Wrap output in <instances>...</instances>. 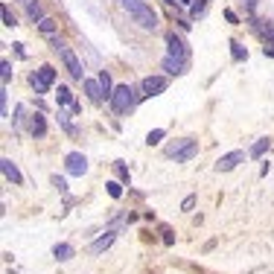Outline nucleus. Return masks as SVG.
I'll list each match as a JSON object with an SVG mask.
<instances>
[{"label":"nucleus","mask_w":274,"mask_h":274,"mask_svg":"<svg viewBox=\"0 0 274 274\" xmlns=\"http://www.w3.org/2000/svg\"><path fill=\"white\" fill-rule=\"evenodd\" d=\"M29 82H32V88H35L38 94H47V88L56 82V67H53V64H44L41 70L32 73V79H29Z\"/></svg>","instance_id":"nucleus-3"},{"label":"nucleus","mask_w":274,"mask_h":274,"mask_svg":"<svg viewBox=\"0 0 274 274\" xmlns=\"http://www.w3.org/2000/svg\"><path fill=\"white\" fill-rule=\"evenodd\" d=\"M85 94L91 102H102V85L99 79H85Z\"/></svg>","instance_id":"nucleus-10"},{"label":"nucleus","mask_w":274,"mask_h":274,"mask_svg":"<svg viewBox=\"0 0 274 274\" xmlns=\"http://www.w3.org/2000/svg\"><path fill=\"white\" fill-rule=\"evenodd\" d=\"M99 85H102V96H105V99H111L114 88H111V76H108V70H102V73H99Z\"/></svg>","instance_id":"nucleus-18"},{"label":"nucleus","mask_w":274,"mask_h":274,"mask_svg":"<svg viewBox=\"0 0 274 274\" xmlns=\"http://www.w3.org/2000/svg\"><path fill=\"white\" fill-rule=\"evenodd\" d=\"M21 3H29V0H21Z\"/></svg>","instance_id":"nucleus-33"},{"label":"nucleus","mask_w":274,"mask_h":274,"mask_svg":"<svg viewBox=\"0 0 274 274\" xmlns=\"http://www.w3.org/2000/svg\"><path fill=\"white\" fill-rule=\"evenodd\" d=\"M111 242H114V233H105V237H99L91 242V254H102V251L111 248Z\"/></svg>","instance_id":"nucleus-14"},{"label":"nucleus","mask_w":274,"mask_h":274,"mask_svg":"<svg viewBox=\"0 0 274 274\" xmlns=\"http://www.w3.org/2000/svg\"><path fill=\"white\" fill-rule=\"evenodd\" d=\"M178 3H190V0H178Z\"/></svg>","instance_id":"nucleus-31"},{"label":"nucleus","mask_w":274,"mask_h":274,"mask_svg":"<svg viewBox=\"0 0 274 274\" xmlns=\"http://www.w3.org/2000/svg\"><path fill=\"white\" fill-rule=\"evenodd\" d=\"M245 161V152H227L216 161V172H230V169H237L239 164Z\"/></svg>","instance_id":"nucleus-5"},{"label":"nucleus","mask_w":274,"mask_h":274,"mask_svg":"<svg viewBox=\"0 0 274 274\" xmlns=\"http://www.w3.org/2000/svg\"><path fill=\"white\" fill-rule=\"evenodd\" d=\"M265 56H274V47H265Z\"/></svg>","instance_id":"nucleus-29"},{"label":"nucleus","mask_w":274,"mask_h":274,"mask_svg":"<svg viewBox=\"0 0 274 274\" xmlns=\"http://www.w3.org/2000/svg\"><path fill=\"white\" fill-rule=\"evenodd\" d=\"M268 143H271L268 137H262V140H257V143L251 146V158H262V152L268 149Z\"/></svg>","instance_id":"nucleus-20"},{"label":"nucleus","mask_w":274,"mask_h":274,"mask_svg":"<svg viewBox=\"0 0 274 274\" xmlns=\"http://www.w3.org/2000/svg\"><path fill=\"white\" fill-rule=\"evenodd\" d=\"M38 26H41V32H44V35H53V32H56V21H53V18H44Z\"/></svg>","instance_id":"nucleus-24"},{"label":"nucleus","mask_w":274,"mask_h":274,"mask_svg":"<svg viewBox=\"0 0 274 274\" xmlns=\"http://www.w3.org/2000/svg\"><path fill=\"white\" fill-rule=\"evenodd\" d=\"M29 134H32V137H44V134H47V120H44L41 111H35V114L29 117Z\"/></svg>","instance_id":"nucleus-9"},{"label":"nucleus","mask_w":274,"mask_h":274,"mask_svg":"<svg viewBox=\"0 0 274 274\" xmlns=\"http://www.w3.org/2000/svg\"><path fill=\"white\" fill-rule=\"evenodd\" d=\"M59 102H61V105H73V108H76V102H73V94H70V88L59 85Z\"/></svg>","instance_id":"nucleus-21"},{"label":"nucleus","mask_w":274,"mask_h":274,"mask_svg":"<svg viewBox=\"0 0 274 274\" xmlns=\"http://www.w3.org/2000/svg\"><path fill=\"white\" fill-rule=\"evenodd\" d=\"M0 79H3V88L9 85V79H12V64H9V61L0 64Z\"/></svg>","instance_id":"nucleus-23"},{"label":"nucleus","mask_w":274,"mask_h":274,"mask_svg":"<svg viewBox=\"0 0 274 274\" xmlns=\"http://www.w3.org/2000/svg\"><path fill=\"white\" fill-rule=\"evenodd\" d=\"M108 195H111V199H120V195H123V187H120L117 181H108Z\"/></svg>","instance_id":"nucleus-25"},{"label":"nucleus","mask_w":274,"mask_h":274,"mask_svg":"<svg viewBox=\"0 0 274 274\" xmlns=\"http://www.w3.org/2000/svg\"><path fill=\"white\" fill-rule=\"evenodd\" d=\"M184 64H187L184 59L167 56V59H164V70H167V73H172V76H181V73H184Z\"/></svg>","instance_id":"nucleus-12"},{"label":"nucleus","mask_w":274,"mask_h":274,"mask_svg":"<svg viewBox=\"0 0 274 274\" xmlns=\"http://www.w3.org/2000/svg\"><path fill=\"white\" fill-rule=\"evenodd\" d=\"M3 26H18V21H15V15L3 6Z\"/></svg>","instance_id":"nucleus-26"},{"label":"nucleus","mask_w":274,"mask_h":274,"mask_svg":"<svg viewBox=\"0 0 274 274\" xmlns=\"http://www.w3.org/2000/svg\"><path fill=\"white\" fill-rule=\"evenodd\" d=\"M245 3H248V6H257V0H245Z\"/></svg>","instance_id":"nucleus-30"},{"label":"nucleus","mask_w":274,"mask_h":274,"mask_svg":"<svg viewBox=\"0 0 274 274\" xmlns=\"http://www.w3.org/2000/svg\"><path fill=\"white\" fill-rule=\"evenodd\" d=\"M230 53H233V59H237V61H245V59H248V50L242 47L239 41H230Z\"/></svg>","instance_id":"nucleus-19"},{"label":"nucleus","mask_w":274,"mask_h":274,"mask_svg":"<svg viewBox=\"0 0 274 274\" xmlns=\"http://www.w3.org/2000/svg\"><path fill=\"white\" fill-rule=\"evenodd\" d=\"M167 3H175V0H167Z\"/></svg>","instance_id":"nucleus-32"},{"label":"nucleus","mask_w":274,"mask_h":274,"mask_svg":"<svg viewBox=\"0 0 274 274\" xmlns=\"http://www.w3.org/2000/svg\"><path fill=\"white\" fill-rule=\"evenodd\" d=\"M53 184H56V187H59L61 192L67 190V184H64V178H59V175H53Z\"/></svg>","instance_id":"nucleus-28"},{"label":"nucleus","mask_w":274,"mask_h":274,"mask_svg":"<svg viewBox=\"0 0 274 274\" xmlns=\"http://www.w3.org/2000/svg\"><path fill=\"white\" fill-rule=\"evenodd\" d=\"M56 50H59V56H61V61H64L67 73H70L73 79H82V76H85V67H82V61L76 59V53H73L67 44H61V41H56Z\"/></svg>","instance_id":"nucleus-1"},{"label":"nucleus","mask_w":274,"mask_h":274,"mask_svg":"<svg viewBox=\"0 0 274 274\" xmlns=\"http://www.w3.org/2000/svg\"><path fill=\"white\" fill-rule=\"evenodd\" d=\"M167 79L164 76H146L143 82H140V91H143V96H158L167 91Z\"/></svg>","instance_id":"nucleus-4"},{"label":"nucleus","mask_w":274,"mask_h":274,"mask_svg":"<svg viewBox=\"0 0 274 274\" xmlns=\"http://www.w3.org/2000/svg\"><path fill=\"white\" fill-rule=\"evenodd\" d=\"M190 140H192V137H184V140H175L172 146H167V155H169V158H178L181 152H184V149L190 146Z\"/></svg>","instance_id":"nucleus-15"},{"label":"nucleus","mask_w":274,"mask_h":274,"mask_svg":"<svg viewBox=\"0 0 274 274\" xmlns=\"http://www.w3.org/2000/svg\"><path fill=\"white\" fill-rule=\"evenodd\" d=\"M26 15H29L32 21H38V24L44 21V12H41V6H38L35 0H29V3H26Z\"/></svg>","instance_id":"nucleus-17"},{"label":"nucleus","mask_w":274,"mask_h":274,"mask_svg":"<svg viewBox=\"0 0 274 274\" xmlns=\"http://www.w3.org/2000/svg\"><path fill=\"white\" fill-rule=\"evenodd\" d=\"M0 167H3V175L12 181V184H21V181H24V178H21V172H18V167H15L9 158H3V161H0Z\"/></svg>","instance_id":"nucleus-11"},{"label":"nucleus","mask_w":274,"mask_h":274,"mask_svg":"<svg viewBox=\"0 0 274 274\" xmlns=\"http://www.w3.org/2000/svg\"><path fill=\"white\" fill-rule=\"evenodd\" d=\"M167 47H169V56H175V59H184V61H187V56H190L187 44H184V41H181L175 32H169V35H167Z\"/></svg>","instance_id":"nucleus-8"},{"label":"nucleus","mask_w":274,"mask_h":274,"mask_svg":"<svg viewBox=\"0 0 274 274\" xmlns=\"http://www.w3.org/2000/svg\"><path fill=\"white\" fill-rule=\"evenodd\" d=\"M164 134H167L164 129H152L149 134H146V143H149V146H158L161 140H164Z\"/></svg>","instance_id":"nucleus-22"},{"label":"nucleus","mask_w":274,"mask_h":274,"mask_svg":"<svg viewBox=\"0 0 274 274\" xmlns=\"http://www.w3.org/2000/svg\"><path fill=\"white\" fill-rule=\"evenodd\" d=\"M64 164H67V172L70 175H85L88 172V158L82 152H70V155L64 158Z\"/></svg>","instance_id":"nucleus-7"},{"label":"nucleus","mask_w":274,"mask_h":274,"mask_svg":"<svg viewBox=\"0 0 274 274\" xmlns=\"http://www.w3.org/2000/svg\"><path fill=\"white\" fill-rule=\"evenodd\" d=\"M73 254H76V248L73 245H67V242H59V245H53V257L56 260H73Z\"/></svg>","instance_id":"nucleus-13"},{"label":"nucleus","mask_w":274,"mask_h":274,"mask_svg":"<svg viewBox=\"0 0 274 274\" xmlns=\"http://www.w3.org/2000/svg\"><path fill=\"white\" fill-rule=\"evenodd\" d=\"M192 204H195V195H187V199L181 202V210H192Z\"/></svg>","instance_id":"nucleus-27"},{"label":"nucleus","mask_w":274,"mask_h":274,"mask_svg":"<svg viewBox=\"0 0 274 274\" xmlns=\"http://www.w3.org/2000/svg\"><path fill=\"white\" fill-rule=\"evenodd\" d=\"M195 152H199V143H195V140H190V146H187V149H184V152H181L175 161H178V164H187L190 158H195Z\"/></svg>","instance_id":"nucleus-16"},{"label":"nucleus","mask_w":274,"mask_h":274,"mask_svg":"<svg viewBox=\"0 0 274 274\" xmlns=\"http://www.w3.org/2000/svg\"><path fill=\"white\" fill-rule=\"evenodd\" d=\"M131 18H134V21H137V24L143 26V29H155L158 26V15L152 12V9H149V6H140V9H134V12H131Z\"/></svg>","instance_id":"nucleus-6"},{"label":"nucleus","mask_w":274,"mask_h":274,"mask_svg":"<svg viewBox=\"0 0 274 274\" xmlns=\"http://www.w3.org/2000/svg\"><path fill=\"white\" fill-rule=\"evenodd\" d=\"M111 105L117 114H126L131 105H134V91H131V85H117L114 88V94H111Z\"/></svg>","instance_id":"nucleus-2"}]
</instances>
